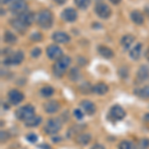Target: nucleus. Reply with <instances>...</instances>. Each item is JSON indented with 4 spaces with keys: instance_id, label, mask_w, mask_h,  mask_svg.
Instances as JSON below:
<instances>
[{
    "instance_id": "5701e85b",
    "label": "nucleus",
    "mask_w": 149,
    "mask_h": 149,
    "mask_svg": "<svg viewBox=\"0 0 149 149\" xmlns=\"http://www.w3.org/2000/svg\"><path fill=\"white\" fill-rule=\"evenodd\" d=\"M141 49H142V45L137 44L136 46H134L129 52V56L131 57V59H133L134 61H137L141 55Z\"/></svg>"
},
{
    "instance_id": "4be33fe9",
    "label": "nucleus",
    "mask_w": 149,
    "mask_h": 149,
    "mask_svg": "<svg viewBox=\"0 0 149 149\" xmlns=\"http://www.w3.org/2000/svg\"><path fill=\"white\" fill-rule=\"evenodd\" d=\"M130 18H131V20L135 24H137V25H141V24H143L144 22V16L142 15L141 12H139L137 10H134L131 12Z\"/></svg>"
},
{
    "instance_id": "7c9ffc66",
    "label": "nucleus",
    "mask_w": 149,
    "mask_h": 149,
    "mask_svg": "<svg viewBox=\"0 0 149 149\" xmlns=\"http://www.w3.org/2000/svg\"><path fill=\"white\" fill-rule=\"evenodd\" d=\"M138 147H139V149H147V148H149V139H147V138L141 139V140L139 141Z\"/></svg>"
},
{
    "instance_id": "6ab92c4d",
    "label": "nucleus",
    "mask_w": 149,
    "mask_h": 149,
    "mask_svg": "<svg viewBox=\"0 0 149 149\" xmlns=\"http://www.w3.org/2000/svg\"><path fill=\"white\" fill-rule=\"evenodd\" d=\"M134 40H135V38L133 37L132 35H125L123 36V37L121 38L120 40V44L122 48H123L124 50H128L130 46L132 45V43L134 42Z\"/></svg>"
},
{
    "instance_id": "b1692460",
    "label": "nucleus",
    "mask_w": 149,
    "mask_h": 149,
    "mask_svg": "<svg viewBox=\"0 0 149 149\" xmlns=\"http://www.w3.org/2000/svg\"><path fill=\"white\" fill-rule=\"evenodd\" d=\"M134 93H135L137 97H141V98H148L149 100V86H144L142 88H138V90L134 91Z\"/></svg>"
},
{
    "instance_id": "dca6fc26",
    "label": "nucleus",
    "mask_w": 149,
    "mask_h": 149,
    "mask_svg": "<svg viewBox=\"0 0 149 149\" xmlns=\"http://www.w3.org/2000/svg\"><path fill=\"white\" fill-rule=\"evenodd\" d=\"M19 19H20L22 22H24L26 24L27 26L31 25L33 22L35 21V15L34 13H32V12L30 11H26L24 12V13H22L21 15H19Z\"/></svg>"
},
{
    "instance_id": "79ce46f5",
    "label": "nucleus",
    "mask_w": 149,
    "mask_h": 149,
    "mask_svg": "<svg viewBox=\"0 0 149 149\" xmlns=\"http://www.w3.org/2000/svg\"><path fill=\"white\" fill-rule=\"evenodd\" d=\"M145 56H146V59L149 61V48L147 49V51H146V54H145Z\"/></svg>"
},
{
    "instance_id": "58836bf2",
    "label": "nucleus",
    "mask_w": 149,
    "mask_h": 149,
    "mask_svg": "<svg viewBox=\"0 0 149 149\" xmlns=\"http://www.w3.org/2000/svg\"><path fill=\"white\" fill-rule=\"evenodd\" d=\"M14 1H17V0H1L2 4H8V3H12Z\"/></svg>"
},
{
    "instance_id": "c756f323",
    "label": "nucleus",
    "mask_w": 149,
    "mask_h": 149,
    "mask_svg": "<svg viewBox=\"0 0 149 149\" xmlns=\"http://www.w3.org/2000/svg\"><path fill=\"white\" fill-rule=\"evenodd\" d=\"M69 77H70V79H71L72 81H77V80H78L79 77H80V71H79V69L74 68L71 72H70Z\"/></svg>"
},
{
    "instance_id": "f03ea898",
    "label": "nucleus",
    "mask_w": 149,
    "mask_h": 149,
    "mask_svg": "<svg viewBox=\"0 0 149 149\" xmlns=\"http://www.w3.org/2000/svg\"><path fill=\"white\" fill-rule=\"evenodd\" d=\"M37 23L41 28L49 29L53 25V15L49 10H42L37 16Z\"/></svg>"
},
{
    "instance_id": "473e14b6",
    "label": "nucleus",
    "mask_w": 149,
    "mask_h": 149,
    "mask_svg": "<svg viewBox=\"0 0 149 149\" xmlns=\"http://www.w3.org/2000/svg\"><path fill=\"white\" fill-rule=\"evenodd\" d=\"M41 55V49L40 48H34V49L31 51V56L33 58H37Z\"/></svg>"
},
{
    "instance_id": "cd10ccee",
    "label": "nucleus",
    "mask_w": 149,
    "mask_h": 149,
    "mask_svg": "<svg viewBox=\"0 0 149 149\" xmlns=\"http://www.w3.org/2000/svg\"><path fill=\"white\" fill-rule=\"evenodd\" d=\"M41 93H42L43 97H50L54 93V88L52 86H44V88L41 90Z\"/></svg>"
},
{
    "instance_id": "ea45409f",
    "label": "nucleus",
    "mask_w": 149,
    "mask_h": 149,
    "mask_svg": "<svg viewBox=\"0 0 149 149\" xmlns=\"http://www.w3.org/2000/svg\"><path fill=\"white\" fill-rule=\"evenodd\" d=\"M56 3H58V4H60V5H62V4H64L65 2H66V0H54Z\"/></svg>"
},
{
    "instance_id": "f3484780",
    "label": "nucleus",
    "mask_w": 149,
    "mask_h": 149,
    "mask_svg": "<svg viewBox=\"0 0 149 149\" xmlns=\"http://www.w3.org/2000/svg\"><path fill=\"white\" fill-rule=\"evenodd\" d=\"M92 91L95 93H97V95H102L109 92V86L103 83H100V84H97L95 86H93L92 88Z\"/></svg>"
},
{
    "instance_id": "1a4fd4ad",
    "label": "nucleus",
    "mask_w": 149,
    "mask_h": 149,
    "mask_svg": "<svg viewBox=\"0 0 149 149\" xmlns=\"http://www.w3.org/2000/svg\"><path fill=\"white\" fill-rule=\"evenodd\" d=\"M23 60H24L23 52L18 51L16 53H13L11 56H9L7 59H5V61L3 62V64L8 65V66H11V65H19L20 63H22Z\"/></svg>"
},
{
    "instance_id": "f257e3e1",
    "label": "nucleus",
    "mask_w": 149,
    "mask_h": 149,
    "mask_svg": "<svg viewBox=\"0 0 149 149\" xmlns=\"http://www.w3.org/2000/svg\"><path fill=\"white\" fill-rule=\"evenodd\" d=\"M71 65V58L70 57H62L53 66V73L56 77H62L65 72L68 70L69 66Z\"/></svg>"
},
{
    "instance_id": "6e6552de",
    "label": "nucleus",
    "mask_w": 149,
    "mask_h": 149,
    "mask_svg": "<svg viewBox=\"0 0 149 149\" xmlns=\"http://www.w3.org/2000/svg\"><path fill=\"white\" fill-rule=\"evenodd\" d=\"M47 56L51 60H59L60 58L63 57V51L57 45H50L46 50Z\"/></svg>"
},
{
    "instance_id": "393cba45",
    "label": "nucleus",
    "mask_w": 149,
    "mask_h": 149,
    "mask_svg": "<svg viewBox=\"0 0 149 149\" xmlns=\"http://www.w3.org/2000/svg\"><path fill=\"white\" fill-rule=\"evenodd\" d=\"M42 122V118L40 116H34L32 117L31 119H29L25 122V125L28 126V127H35V126H38L39 124Z\"/></svg>"
},
{
    "instance_id": "a211bd4d",
    "label": "nucleus",
    "mask_w": 149,
    "mask_h": 149,
    "mask_svg": "<svg viewBox=\"0 0 149 149\" xmlns=\"http://www.w3.org/2000/svg\"><path fill=\"white\" fill-rule=\"evenodd\" d=\"M91 140H92V135L88 133H81L76 137V142L79 145H83V146L88 144Z\"/></svg>"
},
{
    "instance_id": "c9c22d12",
    "label": "nucleus",
    "mask_w": 149,
    "mask_h": 149,
    "mask_svg": "<svg viewBox=\"0 0 149 149\" xmlns=\"http://www.w3.org/2000/svg\"><path fill=\"white\" fill-rule=\"evenodd\" d=\"M30 38L32 40H34V41H40L41 39H42V35L40 34V33H33L32 35L30 36Z\"/></svg>"
},
{
    "instance_id": "e433bc0d",
    "label": "nucleus",
    "mask_w": 149,
    "mask_h": 149,
    "mask_svg": "<svg viewBox=\"0 0 149 149\" xmlns=\"http://www.w3.org/2000/svg\"><path fill=\"white\" fill-rule=\"evenodd\" d=\"M6 137H7V133H6L5 131L2 130V131H1V142H3V141H5L6 139H7Z\"/></svg>"
},
{
    "instance_id": "f704fd0d",
    "label": "nucleus",
    "mask_w": 149,
    "mask_h": 149,
    "mask_svg": "<svg viewBox=\"0 0 149 149\" xmlns=\"http://www.w3.org/2000/svg\"><path fill=\"white\" fill-rule=\"evenodd\" d=\"M119 74H120L121 78H126L127 74H128V72H127V69L125 68V67H122V68H120V70H119Z\"/></svg>"
},
{
    "instance_id": "72a5a7b5",
    "label": "nucleus",
    "mask_w": 149,
    "mask_h": 149,
    "mask_svg": "<svg viewBox=\"0 0 149 149\" xmlns=\"http://www.w3.org/2000/svg\"><path fill=\"white\" fill-rule=\"evenodd\" d=\"M74 114L78 119H81L84 117V111H81V109H74Z\"/></svg>"
},
{
    "instance_id": "9d476101",
    "label": "nucleus",
    "mask_w": 149,
    "mask_h": 149,
    "mask_svg": "<svg viewBox=\"0 0 149 149\" xmlns=\"http://www.w3.org/2000/svg\"><path fill=\"white\" fill-rule=\"evenodd\" d=\"M62 18L66 22H74L78 18V13L74 8H66L62 12Z\"/></svg>"
},
{
    "instance_id": "39448f33",
    "label": "nucleus",
    "mask_w": 149,
    "mask_h": 149,
    "mask_svg": "<svg viewBox=\"0 0 149 149\" xmlns=\"http://www.w3.org/2000/svg\"><path fill=\"white\" fill-rule=\"evenodd\" d=\"M125 117V111L120 105H113L109 111V119L111 121H119Z\"/></svg>"
},
{
    "instance_id": "f8f14e48",
    "label": "nucleus",
    "mask_w": 149,
    "mask_h": 149,
    "mask_svg": "<svg viewBox=\"0 0 149 149\" xmlns=\"http://www.w3.org/2000/svg\"><path fill=\"white\" fill-rule=\"evenodd\" d=\"M81 109L84 110L86 114L88 115H93L95 112V103L90 102V100H83L80 103Z\"/></svg>"
},
{
    "instance_id": "20e7f679",
    "label": "nucleus",
    "mask_w": 149,
    "mask_h": 149,
    "mask_svg": "<svg viewBox=\"0 0 149 149\" xmlns=\"http://www.w3.org/2000/svg\"><path fill=\"white\" fill-rule=\"evenodd\" d=\"M62 128V121L59 118H50L48 119L44 126V130L47 134L54 135L58 133Z\"/></svg>"
},
{
    "instance_id": "aec40b11",
    "label": "nucleus",
    "mask_w": 149,
    "mask_h": 149,
    "mask_svg": "<svg viewBox=\"0 0 149 149\" xmlns=\"http://www.w3.org/2000/svg\"><path fill=\"white\" fill-rule=\"evenodd\" d=\"M149 77V68L147 66H141L140 69L137 71V79L139 81H144L147 80Z\"/></svg>"
},
{
    "instance_id": "a19ab883",
    "label": "nucleus",
    "mask_w": 149,
    "mask_h": 149,
    "mask_svg": "<svg viewBox=\"0 0 149 149\" xmlns=\"http://www.w3.org/2000/svg\"><path fill=\"white\" fill-rule=\"evenodd\" d=\"M109 1L111 2L112 4H118V3H120L121 0H109Z\"/></svg>"
},
{
    "instance_id": "423d86ee",
    "label": "nucleus",
    "mask_w": 149,
    "mask_h": 149,
    "mask_svg": "<svg viewBox=\"0 0 149 149\" xmlns=\"http://www.w3.org/2000/svg\"><path fill=\"white\" fill-rule=\"evenodd\" d=\"M27 9L28 6L24 0H17V1L12 2L9 5V10L11 11V13L17 14V15H21L22 13L27 11Z\"/></svg>"
},
{
    "instance_id": "ddd939ff",
    "label": "nucleus",
    "mask_w": 149,
    "mask_h": 149,
    "mask_svg": "<svg viewBox=\"0 0 149 149\" xmlns=\"http://www.w3.org/2000/svg\"><path fill=\"white\" fill-rule=\"evenodd\" d=\"M53 40L56 43H60V44H66L68 43L71 38L70 36L65 32H61V31H58V32H55L53 34Z\"/></svg>"
},
{
    "instance_id": "4c0bfd02",
    "label": "nucleus",
    "mask_w": 149,
    "mask_h": 149,
    "mask_svg": "<svg viewBox=\"0 0 149 149\" xmlns=\"http://www.w3.org/2000/svg\"><path fill=\"white\" fill-rule=\"evenodd\" d=\"M92 149H105L104 146L102 145V144H95V145L93 146Z\"/></svg>"
},
{
    "instance_id": "412c9836",
    "label": "nucleus",
    "mask_w": 149,
    "mask_h": 149,
    "mask_svg": "<svg viewBox=\"0 0 149 149\" xmlns=\"http://www.w3.org/2000/svg\"><path fill=\"white\" fill-rule=\"evenodd\" d=\"M97 51L100 53V56H102L103 58H105V59H111V58L113 57V52H112V50L109 47L100 46L97 48Z\"/></svg>"
},
{
    "instance_id": "bb28decb",
    "label": "nucleus",
    "mask_w": 149,
    "mask_h": 149,
    "mask_svg": "<svg viewBox=\"0 0 149 149\" xmlns=\"http://www.w3.org/2000/svg\"><path fill=\"white\" fill-rule=\"evenodd\" d=\"M74 3H76V5L80 9L85 10V9H86L88 6H90L91 0H74Z\"/></svg>"
},
{
    "instance_id": "4468645a",
    "label": "nucleus",
    "mask_w": 149,
    "mask_h": 149,
    "mask_svg": "<svg viewBox=\"0 0 149 149\" xmlns=\"http://www.w3.org/2000/svg\"><path fill=\"white\" fill-rule=\"evenodd\" d=\"M60 109V103L56 100H49L44 103V109L47 113H55Z\"/></svg>"
},
{
    "instance_id": "2f4dec72",
    "label": "nucleus",
    "mask_w": 149,
    "mask_h": 149,
    "mask_svg": "<svg viewBox=\"0 0 149 149\" xmlns=\"http://www.w3.org/2000/svg\"><path fill=\"white\" fill-rule=\"evenodd\" d=\"M26 138H27V140L28 141H30V142H36V141L38 140V136L36 135V134L34 133H30V134H28L27 136H26Z\"/></svg>"
},
{
    "instance_id": "7ed1b4c3",
    "label": "nucleus",
    "mask_w": 149,
    "mask_h": 149,
    "mask_svg": "<svg viewBox=\"0 0 149 149\" xmlns=\"http://www.w3.org/2000/svg\"><path fill=\"white\" fill-rule=\"evenodd\" d=\"M15 114L18 119L27 121L35 116V109L31 104H27V105H24V107H19L15 111Z\"/></svg>"
},
{
    "instance_id": "0eeeda50",
    "label": "nucleus",
    "mask_w": 149,
    "mask_h": 149,
    "mask_svg": "<svg viewBox=\"0 0 149 149\" xmlns=\"http://www.w3.org/2000/svg\"><path fill=\"white\" fill-rule=\"evenodd\" d=\"M95 10L98 17H100L102 19H107L110 16V14H111V9L109 8V6H107V4L102 3V2L97 3V5H95Z\"/></svg>"
},
{
    "instance_id": "a878e982",
    "label": "nucleus",
    "mask_w": 149,
    "mask_h": 149,
    "mask_svg": "<svg viewBox=\"0 0 149 149\" xmlns=\"http://www.w3.org/2000/svg\"><path fill=\"white\" fill-rule=\"evenodd\" d=\"M4 41L6 43H8V44H15L17 42V38L10 31H6L5 35H4Z\"/></svg>"
},
{
    "instance_id": "c85d7f7f",
    "label": "nucleus",
    "mask_w": 149,
    "mask_h": 149,
    "mask_svg": "<svg viewBox=\"0 0 149 149\" xmlns=\"http://www.w3.org/2000/svg\"><path fill=\"white\" fill-rule=\"evenodd\" d=\"M118 149H136V147L134 146V144L130 142V141H121L118 145Z\"/></svg>"
},
{
    "instance_id": "2eb2a0df",
    "label": "nucleus",
    "mask_w": 149,
    "mask_h": 149,
    "mask_svg": "<svg viewBox=\"0 0 149 149\" xmlns=\"http://www.w3.org/2000/svg\"><path fill=\"white\" fill-rule=\"evenodd\" d=\"M10 23H11L12 27L15 29L16 31H18L19 33L26 32V30H27V28H28V26L26 25L24 22H22V21H21L19 18L13 19V20L10 21Z\"/></svg>"
},
{
    "instance_id": "9b49d317",
    "label": "nucleus",
    "mask_w": 149,
    "mask_h": 149,
    "mask_svg": "<svg viewBox=\"0 0 149 149\" xmlns=\"http://www.w3.org/2000/svg\"><path fill=\"white\" fill-rule=\"evenodd\" d=\"M8 98L12 104H18L24 100V95L17 90H11L8 93Z\"/></svg>"
}]
</instances>
